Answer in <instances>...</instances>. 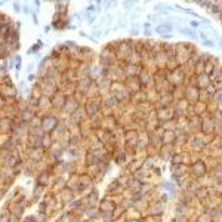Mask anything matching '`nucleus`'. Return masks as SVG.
I'll use <instances>...</instances> for the list:
<instances>
[{
	"label": "nucleus",
	"instance_id": "obj_1",
	"mask_svg": "<svg viewBox=\"0 0 222 222\" xmlns=\"http://www.w3.org/2000/svg\"><path fill=\"white\" fill-rule=\"evenodd\" d=\"M170 30V25H160V27L156 28L157 33H161V31H169Z\"/></svg>",
	"mask_w": 222,
	"mask_h": 222
}]
</instances>
